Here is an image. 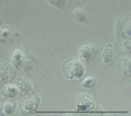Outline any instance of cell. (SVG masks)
<instances>
[{
	"mask_svg": "<svg viewBox=\"0 0 131 116\" xmlns=\"http://www.w3.org/2000/svg\"><path fill=\"white\" fill-rule=\"evenodd\" d=\"M17 87L19 91H20L23 94L29 93L32 90V85L29 81L24 79H20L18 81Z\"/></svg>",
	"mask_w": 131,
	"mask_h": 116,
	"instance_id": "11",
	"label": "cell"
},
{
	"mask_svg": "<svg viewBox=\"0 0 131 116\" xmlns=\"http://www.w3.org/2000/svg\"><path fill=\"white\" fill-rule=\"evenodd\" d=\"M16 105L15 101H6L2 105L0 109L1 115H10L15 110Z\"/></svg>",
	"mask_w": 131,
	"mask_h": 116,
	"instance_id": "9",
	"label": "cell"
},
{
	"mask_svg": "<svg viewBox=\"0 0 131 116\" xmlns=\"http://www.w3.org/2000/svg\"><path fill=\"white\" fill-rule=\"evenodd\" d=\"M12 62L16 69H19L23 64L24 56L23 52L19 48H15L12 54Z\"/></svg>",
	"mask_w": 131,
	"mask_h": 116,
	"instance_id": "8",
	"label": "cell"
},
{
	"mask_svg": "<svg viewBox=\"0 0 131 116\" xmlns=\"http://www.w3.org/2000/svg\"><path fill=\"white\" fill-rule=\"evenodd\" d=\"M78 110L86 111L90 110L93 105V101L92 97L86 94H81L77 98Z\"/></svg>",
	"mask_w": 131,
	"mask_h": 116,
	"instance_id": "6",
	"label": "cell"
},
{
	"mask_svg": "<svg viewBox=\"0 0 131 116\" xmlns=\"http://www.w3.org/2000/svg\"><path fill=\"white\" fill-rule=\"evenodd\" d=\"M62 70L67 79H79L84 76L85 66L81 60L70 59L64 62Z\"/></svg>",
	"mask_w": 131,
	"mask_h": 116,
	"instance_id": "1",
	"label": "cell"
},
{
	"mask_svg": "<svg viewBox=\"0 0 131 116\" xmlns=\"http://www.w3.org/2000/svg\"><path fill=\"white\" fill-rule=\"evenodd\" d=\"M19 90L16 86L12 84L7 85L3 89V94L7 98H14L19 94Z\"/></svg>",
	"mask_w": 131,
	"mask_h": 116,
	"instance_id": "10",
	"label": "cell"
},
{
	"mask_svg": "<svg viewBox=\"0 0 131 116\" xmlns=\"http://www.w3.org/2000/svg\"><path fill=\"white\" fill-rule=\"evenodd\" d=\"M96 79L95 78L90 76V77H87L83 80V86L87 89H91L93 88L96 85Z\"/></svg>",
	"mask_w": 131,
	"mask_h": 116,
	"instance_id": "13",
	"label": "cell"
},
{
	"mask_svg": "<svg viewBox=\"0 0 131 116\" xmlns=\"http://www.w3.org/2000/svg\"><path fill=\"white\" fill-rule=\"evenodd\" d=\"M16 75L15 70L8 63L0 65V82L3 84H8L14 80Z\"/></svg>",
	"mask_w": 131,
	"mask_h": 116,
	"instance_id": "5",
	"label": "cell"
},
{
	"mask_svg": "<svg viewBox=\"0 0 131 116\" xmlns=\"http://www.w3.org/2000/svg\"><path fill=\"white\" fill-rule=\"evenodd\" d=\"M115 33L118 36L122 38L130 36V16H124L118 19L115 24Z\"/></svg>",
	"mask_w": 131,
	"mask_h": 116,
	"instance_id": "3",
	"label": "cell"
},
{
	"mask_svg": "<svg viewBox=\"0 0 131 116\" xmlns=\"http://www.w3.org/2000/svg\"><path fill=\"white\" fill-rule=\"evenodd\" d=\"M130 59L129 58H123L120 60L118 62V70L122 73L125 75V76H130Z\"/></svg>",
	"mask_w": 131,
	"mask_h": 116,
	"instance_id": "7",
	"label": "cell"
},
{
	"mask_svg": "<svg viewBox=\"0 0 131 116\" xmlns=\"http://www.w3.org/2000/svg\"><path fill=\"white\" fill-rule=\"evenodd\" d=\"M102 59L105 63L108 64L111 62L113 57V51L111 47H107L102 52Z\"/></svg>",
	"mask_w": 131,
	"mask_h": 116,
	"instance_id": "12",
	"label": "cell"
},
{
	"mask_svg": "<svg viewBox=\"0 0 131 116\" xmlns=\"http://www.w3.org/2000/svg\"><path fill=\"white\" fill-rule=\"evenodd\" d=\"M102 50V48L92 44H86L79 49V57L84 64H90L95 57Z\"/></svg>",
	"mask_w": 131,
	"mask_h": 116,
	"instance_id": "2",
	"label": "cell"
},
{
	"mask_svg": "<svg viewBox=\"0 0 131 116\" xmlns=\"http://www.w3.org/2000/svg\"><path fill=\"white\" fill-rule=\"evenodd\" d=\"M40 103V98L36 93L28 96L23 100V109L28 114L35 113L38 110Z\"/></svg>",
	"mask_w": 131,
	"mask_h": 116,
	"instance_id": "4",
	"label": "cell"
}]
</instances>
